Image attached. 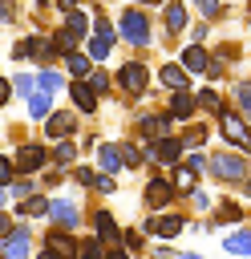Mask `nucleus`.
Segmentation results:
<instances>
[{
    "label": "nucleus",
    "mask_w": 251,
    "mask_h": 259,
    "mask_svg": "<svg viewBox=\"0 0 251 259\" xmlns=\"http://www.w3.org/2000/svg\"><path fill=\"white\" fill-rule=\"evenodd\" d=\"M206 170L219 178V182H239V186H247V154H211L206 158Z\"/></svg>",
    "instance_id": "nucleus-1"
},
{
    "label": "nucleus",
    "mask_w": 251,
    "mask_h": 259,
    "mask_svg": "<svg viewBox=\"0 0 251 259\" xmlns=\"http://www.w3.org/2000/svg\"><path fill=\"white\" fill-rule=\"evenodd\" d=\"M138 231H142L146 239H178V235L186 231V219L174 214V210H158V214H146Z\"/></svg>",
    "instance_id": "nucleus-2"
},
{
    "label": "nucleus",
    "mask_w": 251,
    "mask_h": 259,
    "mask_svg": "<svg viewBox=\"0 0 251 259\" xmlns=\"http://www.w3.org/2000/svg\"><path fill=\"white\" fill-rule=\"evenodd\" d=\"M182 142L174 138V134H166V138H154V142H146L142 146V162H158V166H178L182 162Z\"/></svg>",
    "instance_id": "nucleus-3"
},
{
    "label": "nucleus",
    "mask_w": 251,
    "mask_h": 259,
    "mask_svg": "<svg viewBox=\"0 0 251 259\" xmlns=\"http://www.w3.org/2000/svg\"><path fill=\"white\" fill-rule=\"evenodd\" d=\"M45 162H49V150H45L40 142H24V146H16V154H12V174H16V178H32L36 170H45Z\"/></svg>",
    "instance_id": "nucleus-4"
},
{
    "label": "nucleus",
    "mask_w": 251,
    "mask_h": 259,
    "mask_svg": "<svg viewBox=\"0 0 251 259\" xmlns=\"http://www.w3.org/2000/svg\"><path fill=\"white\" fill-rule=\"evenodd\" d=\"M142 202L150 206V214L170 210V206H174V186H170V178H166V174H150L146 186H142Z\"/></svg>",
    "instance_id": "nucleus-5"
},
{
    "label": "nucleus",
    "mask_w": 251,
    "mask_h": 259,
    "mask_svg": "<svg viewBox=\"0 0 251 259\" xmlns=\"http://www.w3.org/2000/svg\"><path fill=\"white\" fill-rule=\"evenodd\" d=\"M45 219H49L53 227H61V231H77V227L85 223V210H81L73 198H49Z\"/></svg>",
    "instance_id": "nucleus-6"
},
{
    "label": "nucleus",
    "mask_w": 251,
    "mask_h": 259,
    "mask_svg": "<svg viewBox=\"0 0 251 259\" xmlns=\"http://www.w3.org/2000/svg\"><path fill=\"white\" fill-rule=\"evenodd\" d=\"M0 259H32V227L28 223H16L0 239Z\"/></svg>",
    "instance_id": "nucleus-7"
},
{
    "label": "nucleus",
    "mask_w": 251,
    "mask_h": 259,
    "mask_svg": "<svg viewBox=\"0 0 251 259\" xmlns=\"http://www.w3.org/2000/svg\"><path fill=\"white\" fill-rule=\"evenodd\" d=\"M146 85H150V69H146L142 61H126V65L117 69V89H121V93L142 97V93H146Z\"/></svg>",
    "instance_id": "nucleus-8"
},
{
    "label": "nucleus",
    "mask_w": 251,
    "mask_h": 259,
    "mask_svg": "<svg viewBox=\"0 0 251 259\" xmlns=\"http://www.w3.org/2000/svg\"><path fill=\"white\" fill-rule=\"evenodd\" d=\"M121 36H126L134 49H146V45H150V20H146V12L126 8V12H121Z\"/></svg>",
    "instance_id": "nucleus-9"
},
{
    "label": "nucleus",
    "mask_w": 251,
    "mask_h": 259,
    "mask_svg": "<svg viewBox=\"0 0 251 259\" xmlns=\"http://www.w3.org/2000/svg\"><path fill=\"white\" fill-rule=\"evenodd\" d=\"M77 134V113L73 109H53L49 117H45V138L49 142H65V138H73Z\"/></svg>",
    "instance_id": "nucleus-10"
},
{
    "label": "nucleus",
    "mask_w": 251,
    "mask_h": 259,
    "mask_svg": "<svg viewBox=\"0 0 251 259\" xmlns=\"http://www.w3.org/2000/svg\"><path fill=\"white\" fill-rule=\"evenodd\" d=\"M89 223H93V239H97L101 247H117V239H121V227H117V219H113L105 206H97V210L89 214Z\"/></svg>",
    "instance_id": "nucleus-11"
},
{
    "label": "nucleus",
    "mask_w": 251,
    "mask_h": 259,
    "mask_svg": "<svg viewBox=\"0 0 251 259\" xmlns=\"http://www.w3.org/2000/svg\"><path fill=\"white\" fill-rule=\"evenodd\" d=\"M219 117H223V138L231 142V150H235V154H247V121H243L235 109H223Z\"/></svg>",
    "instance_id": "nucleus-12"
},
{
    "label": "nucleus",
    "mask_w": 251,
    "mask_h": 259,
    "mask_svg": "<svg viewBox=\"0 0 251 259\" xmlns=\"http://www.w3.org/2000/svg\"><path fill=\"white\" fill-rule=\"evenodd\" d=\"M45 251H53L57 259H77V239H73V231L49 227V231H45Z\"/></svg>",
    "instance_id": "nucleus-13"
},
{
    "label": "nucleus",
    "mask_w": 251,
    "mask_h": 259,
    "mask_svg": "<svg viewBox=\"0 0 251 259\" xmlns=\"http://www.w3.org/2000/svg\"><path fill=\"white\" fill-rule=\"evenodd\" d=\"M194 113H198V105H194V97H190L186 89L170 93V105H166V117H170V121H190Z\"/></svg>",
    "instance_id": "nucleus-14"
},
{
    "label": "nucleus",
    "mask_w": 251,
    "mask_h": 259,
    "mask_svg": "<svg viewBox=\"0 0 251 259\" xmlns=\"http://www.w3.org/2000/svg\"><path fill=\"white\" fill-rule=\"evenodd\" d=\"M45 210H49V194H28V198L12 202L8 214H16V219H45Z\"/></svg>",
    "instance_id": "nucleus-15"
},
{
    "label": "nucleus",
    "mask_w": 251,
    "mask_h": 259,
    "mask_svg": "<svg viewBox=\"0 0 251 259\" xmlns=\"http://www.w3.org/2000/svg\"><path fill=\"white\" fill-rule=\"evenodd\" d=\"M69 97H73V113H97V93L85 81H73L69 85Z\"/></svg>",
    "instance_id": "nucleus-16"
},
{
    "label": "nucleus",
    "mask_w": 251,
    "mask_h": 259,
    "mask_svg": "<svg viewBox=\"0 0 251 259\" xmlns=\"http://www.w3.org/2000/svg\"><path fill=\"white\" fill-rule=\"evenodd\" d=\"M138 134L150 138V142H154V138H166V134H170V117H166V113H142V117H138Z\"/></svg>",
    "instance_id": "nucleus-17"
},
{
    "label": "nucleus",
    "mask_w": 251,
    "mask_h": 259,
    "mask_svg": "<svg viewBox=\"0 0 251 259\" xmlns=\"http://www.w3.org/2000/svg\"><path fill=\"white\" fill-rule=\"evenodd\" d=\"M223 251H227L231 259H247V251H251V235H247V227H231L227 239H223Z\"/></svg>",
    "instance_id": "nucleus-18"
},
{
    "label": "nucleus",
    "mask_w": 251,
    "mask_h": 259,
    "mask_svg": "<svg viewBox=\"0 0 251 259\" xmlns=\"http://www.w3.org/2000/svg\"><path fill=\"white\" fill-rule=\"evenodd\" d=\"M121 170V158H117V142H97V174H117Z\"/></svg>",
    "instance_id": "nucleus-19"
},
{
    "label": "nucleus",
    "mask_w": 251,
    "mask_h": 259,
    "mask_svg": "<svg viewBox=\"0 0 251 259\" xmlns=\"http://www.w3.org/2000/svg\"><path fill=\"white\" fill-rule=\"evenodd\" d=\"M158 77H162V85L170 89V93H178V89H186L190 85V77L182 73V65H174V61H166L162 69H158Z\"/></svg>",
    "instance_id": "nucleus-20"
},
{
    "label": "nucleus",
    "mask_w": 251,
    "mask_h": 259,
    "mask_svg": "<svg viewBox=\"0 0 251 259\" xmlns=\"http://www.w3.org/2000/svg\"><path fill=\"white\" fill-rule=\"evenodd\" d=\"M206 61H211V53H206L202 45H190V49L182 53V61H178V65H182V73H202V69H206Z\"/></svg>",
    "instance_id": "nucleus-21"
},
{
    "label": "nucleus",
    "mask_w": 251,
    "mask_h": 259,
    "mask_svg": "<svg viewBox=\"0 0 251 259\" xmlns=\"http://www.w3.org/2000/svg\"><path fill=\"white\" fill-rule=\"evenodd\" d=\"M243 219H247V210L235 202V198H227V202H219V210H215V227L219 223H231V227H243Z\"/></svg>",
    "instance_id": "nucleus-22"
},
{
    "label": "nucleus",
    "mask_w": 251,
    "mask_h": 259,
    "mask_svg": "<svg viewBox=\"0 0 251 259\" xmlns=\"http://www.w3.org/2000/svg\"><path fill=\"white\" fill-rule=\"evenodd\" d=\"M146 243H150V239H146L138 227H126V231H121V239H117V247H121L130 259H134V255H142V251H146Z\"/></svg>",
    "instance_id": "nucleus-23"
},
{
    "label": "nucleus",
    "mask_w": 251,
    "mask_h": 259,
    "mask_svg": "<svg viewBox=\"0 0 251 259\" xmlns=\"http://www.w3.org/2000/svg\"><path fill=\"white\" fill-rule=\"evenodd\" d=\"M49 113H53V93L32 89V97H28V117H32V121H45Z\"/></svg>",
    "instance_id": "nucleus-24"
},
{
    "label": "nucleus",
    "mask_w": 251,
    "mask_h": 259,
    "mask_svg": "<svg viewBox=\"0 0 251 259\" xmlns=\"http://www.w3.org/2000/svg\"><path fill=\"white\" fill-rule=\"evenodd\" d=\"M162 20H166V32H170V36H174V32H182V28H186V4H178V0H174V4H166Z\"/></svg>",
    "instance_id": "nucleus-25"
},
{
    "label": "nucleus",
    "mask_w": 251,
    "mask_h": 259,
    "mask_svg": "<svg viewBox=\"0 0 251 259\" xmlns=\"http://www.w3.org/2000/svg\"><path fill=\"white\" fill-rule=\"evenodd\" d=\"M65 69H69L77 81H85L93 65H89V57H85V53H77V49H73V53H65Z\"/></svg>",
    "instance_id": "nucleus-26"
},
{
    "label": "nucleus",
    "mask_w": 251,
    "mask_h": 259,
    "mask_svg": "<svg viewBox=\"0 0 251 259\" xmlns=\"http://www.w3.org/2000/svg\"><path fill=\"white\" fill-rule=\"evenodd\" d=\"M109 53H113V40H105V36H89V49H85L89 65H93V61H109Z\"/></svg>",
    "instance_id": "nucleus-27"
},
{
    "label": "nucleus",
    "mask_w": 251,
    "mask_h": 259,
    "mask_svg": "<svg viewBox=\"0 0 251 259\" xmlns=\"http://www.w3.org/2000/svg\"><path fill=\"white\" fill-rule=\"evenodd\" d=\"M32 81H36V89H40V93H57V89L65 85V77H61L57 69H40V73H36Z\"/></svg>",
    "instance_id": "nucleus-28"
},
{
    "label": "nucleus",
    "mask_w": 251,
    "mask_h": 259,
    "mask_svg": "<svg viewBox=\"0 0 251 259\" xmlns=\"http://www.w3.org/2000/svg\"><path fill=\"white\" fill-rule=\"evenodd\" d=\"M170 170H174V174H170V186H174V194H178V190H182V194H190V190H194V178H198V174H190L186 166H170Z\"/></svg>",
    "instance_id": "nucleus-29"
},
{
    "label": "nucleus",
    "mask_w": 251,
    "mask_h": 259,
    "mask_svg": "<svg viewBox=\"0 0 251 259\" xmlns=\"http://www.w3.org/2000/svg\"><path fill=\"white\" fill-rule=\"evenodd\" d=\"M40 40H45V36H24V40H16V45H12V57H16V61L36 57V53H40Z\"/></svg>",
    "instance_id": "nucleus-30"
},
{
    "label": "nucleus",
    "mask_w": 251,
    "mask_h": 259,
    "mask_svg": "<svg viewBox=\"0 0 251 259\" xmlns=\"http://www.w3.org/2000/svg\"><path fill=\"white\" fill-rule=\"evenodd\" d=\"M65 28H69V32H73V36H77V40H81V36H85V32H89V16H85V12H81V8H73V12H69V16H65Z\"/></svg>",
    "instance_id": "nucleus-31"
},
{
    "label": "nucleus",
    "mask_w": 251,
    "mask_h": 259,
    "mask_svg": "<svg viewBox=\"0 0 251 259\" xmlns=\"http://www.w3.org/2000/svg\"><path fill=\"white\" fill-rule=\"evenodd\" d=\"M178 142H182V150H198V146H206V125H198V121H194Z\"/></svg>",
    "instance_id": "nucleus-32"
},
{
    "label": "nucleus",
    "mask_w": 251,
    "mask_h": 259,
    "mask_svg": "<svg viewBox=\"0 0 251 259\" xmlns=\"http://www.w3.org/2000/svg\"><path fill=\"white\" fill-rule=\"evenodd\" d=\"M117 158H121V166H130V170L142 166V150H138L134 142H117Z\"/></svg>",
    "instance_id": "nucleus-33"
},
{
    "label": "nucleus",
    "mask_w": 251,
    "mask_h": 259,
    "mask_svg": "<svg viewBox=\"0 0 251 259\" xmlns=\"http://www.w3.org/2000/svg\"><path fill=\"white\" fill-rule=\"evenodd\" d=\"M194 105H202L206 113H223V97H219L215 89H198V97H194Z\"/></svg>",
    "instance_id": "nucleus-34"
},
{
    "label": "nucleus",
    "mask_w": 251,
    "mask_h": 259,
    "mask_svg": "<svg viewBox=\"0 0 251 259\" xmlns=\"http://www.w3.org/2000/svg\"><path fill=\"white\" fill-rule=\"evenodd\" d=\"M28 194H36V182H32V178H12V182H8V198L20 202V198H28Z\"/></svg>",
    "instance_id": "nucleus-35"
},
{
    "label": "nucleus",
    "mask_w": 251,
    "mask_h": 259,
    "mask_svg": "<svg viewBox=\"0 0 251 259\" xmlns=\"http://www.w3.org/2000/svg\"><path fill=\"white\" fill-rule=\"evenodd\" d=\"M77 259H105V247L89 235V239H81V243H77Z\"/></svg>",
    "instance_id": "nucleus-36"
},
{
    "label": "nucleus",
    "mask_w": 251,
    "mask_h": 259,
    "mask_svg": "<svg viewBox=\"0 0 251 259\" xmlns=\"http://www.w3.org/2000/svg\"><path fill=\"white\" fill-rule=\"evenodd\" d=\"M8 85H12V93H16V97H32V89H36L32 73H16V77H12Z\"/></svg>",
    "instance_id": "nucleus-37"
},
{
    "label": "nucleus",
    "mask_w": 251,
    "mask_h": 259,
    "mask_svg": "<svg viewBox=\"0 0 251 259\" xmlns=\"http://www.w3.org/2000/svg\"><path fill=\"white\" fill-rule=\"evenodd\" d=\"M73 158H77V142H69V138H65V142H57V150H53V162H57V166H69Z\"/></svg>",
    "instance_id": "nucleus-38"
},
{
    "label": "nucleus",
    "mask_w": 251,
    "mask_h": 259,
    "mask_svg": "<svg viewBox=\"0 0 251 259\" xmlns=\"http://www.w3.org/2000/svg\"><path fill=\"white\" fill-rule=\"evenodd\" d=\"M85 85L101 97V93H109V73H105V69H89V81H85Z\"/></svg>",
    "instance_id": "nucleus-39"
},
{
    "label": "nucleus",
    "mask_w": 251,
    "mask_h": 259,
    "mask_svg": "<svg viewBox=\"0 0 251 259\" xmlns=\"http://www.w3.org/2000/svg\"><path fill=\"white\" fill-rule=\"evenodd\" d=\"M178 166H186L190 174H198V170H206V154H198V150H194V154H186Z\"/></svg>",
    "instance_id": "nucleus-40"
},
{
    "label": "nucleus",
    "mask_w": 251,
    "mask_h": 259,
    "mask_svg": "<svg viewBox=\"0 0 251 259\" xmlns=\"http://www.w3.org/2000/svg\"><path fill=\"white\" fill-rule=\"evenodd\" d=\"M89 190H97V194H117V182H113V178H109V174H97V178H93V186H89Z\"/></svg>",
    "instance_id": "nucleus-41"
},
{
    "label": "nucleus",
    "mask_w": 251,
    "mask_h": 259,
    "mask_svg": "<svg viewBox=\"0 0 251 259\" xmlns=\"http://www.w3.org/2000/svg\"><path fill=\"white\" fill-rule=\"evenodd\" d=\"M93 178H97L93 166H77V170H73V182H77V186H93Z\"/></svg>",
    "instance_id": "nucleus-42"
},
{
    "label": "nucleus",
    "mask_w": 251,
    "mask_h": 259,
    "mask_svg": "<svg viewBox=\"0 0 251 259\" xmlns=\"http://www.w3.org/2000/svg\"><path fill=\"white\" fill-rule=\"evenodd\" d=\"M190 202H194V210H202V214H206V210L215 206V202H211V194H206V190H198V186L190 190Z\"/></svg>",
    "instance_id": "nucleus-43"
},
{
    "label": "nucleus",
    "mask_w": 251,
    "mask_h": 259,
    "mask_svg": "<svg viewBox=\"0 0 251 259\" xmlns=\"http://www.w3.org/2000/svg\"><path fill=\"white\" fill-rule=\"evenodd\" d=\"M235 101H239V117L247 113V105H251V93H247V81H239L235 85Z\"/></svg>",
    "instance_id": "nucleus-44"
},
{
    "label": "nucleus",
    "mask_w": 251,
    "mask_h": 259,
    "mask_svg": "<svg viewBox=\"0 0 251 259\" xmlns=\"http://www.w3.org/2000/svg\"><path fill=\"white\" fill-rule=\"evenodd\" d=\"M12 178H16V174H12V158H8V154H0V186L8 190V182H12Z\"/></svg>",
    "instance_id": "nucleus-45"
},
{
    "label": "nucleus",
    "mask_w": 251,
    "mask_h": 259,
    "mask_svg": "<svg viewBox=\"0 0 251 259\" xmlns=\"http://www.w3.org/2000/svg\"><path fill=\"white\" fill-rule=\"evenodd\" d=\"M93 24H97V32H93V36H105V40H113V36H117V32H113V24H109L105 16H97Z\"/></svg>",
    "instance_id": "nucleus-46"
},
{
    "label": "nucleus",
    "mask_w": 251,
    "mask_h": 259,
    "mask_svg": "<svg viewBox=\"0 0 251 259\" xmlns=\"http://www.w3.org/2000/svg\"><path fill=\"white\" fill-rule=\"evenodd\" d=\"M202 16H219V0H194Z\"/></svg>",
    "instance_id": "nucleus-47"
},
{
    "label": "nucleus",
    "mask_w": 251,
    "mask_h": 259,
    "mask_svg": "<svg viewBox=\"0 0 251 259\" xmlns=\"http://www.w3.org/2000/svg\"><path fill=\"white\" fill-rule=\"evenodd\" d=\"M8 97H12V85H8V81H4V77H0V109H4V105H8Z\"/></svg>",
    "instance_id": "nucleus-48"
},
{
    "label": "nucleus",
    "mask_w": 251,
    "mask_h": 259,
    "mask_svg": "<svg viewBox=\"0 0 251 259\" xmlns=\"http://www.w3.org/2000/svg\"><path fill=\"white\" fill-rule=\"evenodd\" d=\"M8 231H12V214H8V210H0V239H4Z\"/></svg>",
    "instance_id": "nucleus-49"
},
{
    "label": "nucleus",
    "mask_w": 251,
    "mask_h": 259,
    "mask_svg": "<svg viewBox=\"0 0 251 259\" xmlns=\"http://www.w3.org/2000/svg\"><path fill=\"white\" fill-rule=\"evenodd\" d=\"M105 259H130V255H126L121 247H105Z\"/></svg>",
    "instance_id": "nucleus-50"
},
{
    "label": "nucleus",
    "mask_w": 251,
    "mask_h": 259,
    "mask_svg": "<svg viewBox=\"0 0 251 259\" xmlns=\"http://www.w3.org/2000/svg\"><path fill=\"white\" fill-rule=\"evenodd\" d=\"M174 259H206V255H198V251H174Z\"/></svg>",
    "instance_id": "nucleus-51"
},
{
    "label": "nucleus",
    "mask_w": 251,
    "mask_h": 259,
    "mask_svg": "<svg viewBox=\"0 0 251 259\" xmlns=\"http://www.w3.org/2000/svg\"><path fill=\"white\" fill-rule=\"evenodd\" d=\"M57 4H61V8H65V12H73V8H77V4H81V0H57Z\"/></svg>",
    "instance_id": "nucleus-52"
},
{
    "label": "nucleus",
    "mask_w": 251,
    "mask_h": 259,
    "mask_svg": "<svg viewBox=\"0 0 251 259\" xmlns=\"http://www.w3.org/2000/svg\"><path fill=\"white\" fill-rule=\"evenodd\" d=\"M4 202H8V190H4V186H0V210H4Z\"/></svg>",
    "instance_id": "nucleus-53"
},
{
    "label": "nucleus",
    "mask_w": 251,
    "mask_h": 259,
    "mask_svg": "<svg viewBox=\"0 0 251 259\" xmlns=\"http://www.w3.org/2000/svg\"><path fill=\"white\" fill-rule=\"evenodd\" d=\"M32 259H57V255H53V251H40V255H32Z\"/></svg>",
    "instance_id": "nucleus-54"
},
{
    "label": "nucleus",
    "mask_w": 251,
    "mask_h": 259,
    "mask_svg": "<svg viewBox=\"0 0 251 259\" xmlns=\"http://www.w3.org/2000/svg\"><path fill=\"white\" fill-rule=\"evenodd\" d=\"M142 4H162V0H142Z\"/></svg>",
    "instance_id": "nucleus-55"
}]
</instances>
